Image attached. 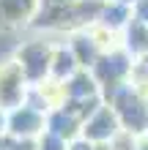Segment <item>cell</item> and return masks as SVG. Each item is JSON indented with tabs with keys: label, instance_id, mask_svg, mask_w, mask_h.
<instances>
[{
	"label": "cell",
	"instance_id": "7c38bea8",
	"mask_svg": "<svg viewBox=\"0 0 148 150\" xmlns=\"http://www.w3.org/2000/svg\"><path fill=\"white\" fill-rule=\"evenodd\" d=\"M121 49L132 60H140L143 55H148V25L129 22L126 30L121 33Z\"/></svg>",
	"mask_w": 148,
	"mask_h": 150
},
{
	"label": "cell",
	"instance_id": "30bf717a",
	"mask_svg": "<svg viewBox=\"0 0 148 150\" xmlns=\"http://www.w3.org/2000/svg\"><path fill=\"white\" fill-rule=\"evenodd\" d=\"M129 22H132V6L121 3V0H107V3H102L96 28H102V30H107V33L121 38V33L126 30Z\"/></svg>",
	"mask_w": 148,
	"mask_h": 150
},
{
	"label": "cell",
	"instance_id": "8fae6325",
	"mask_svg": "<svg viewBox=\"0 0 148 150\" xmlns=\"http://www.w3.org/2000/svg\"><path fill=\"white\" fill-rule=\"evenodd\" d=\"M102 98V90L91 71H77L71 79L63 82V101H96Z\"/></svg>",
	"mask_w": 148,
	"mask_h": 150
},
{
	"label": "cell",
	"instance_id": "7402d4cb",
	"mask_svg": "<svg viewBox=\"0 0 148 150\" xmlns=\"http://www.w3.org/2000/svg\"><path fill=\"white\" fill-rule=\"evenodd\" d=\"M137 63H140V66H143V68H145V71H148V55H143V57H140V60H137Z\"/></svg>",
	"mask_w": 148,
	"mask_h": 150
},
{
	"label": "cell",
	"instance_id": "7a4b0ae2",
	"mask_svg": "<svg viewBox=\"0 0 148 150\" xmlns=\"http://www.w3.org/2000/svg\"><path fill=\"white\" fill-rule=\"evenodd\" d=\"M102 101L115 112L121 131H126L132 137H145L148 134V98L140 96L129 82L102 93Z\"/></svg>",
	"mask_w": 148,
	"mask_h": 150
},
{
	"label": "cell",
	"instance_id": "52a82bcc",
	"mask_svg": "<svg viewBox=\"0 0 148 150\" xmlns=\"http://www.w3.org/2000/svg\"><path fill=\"white\" fill-rule=\"evenodd\" d=\"M41 0H0V33L28 30Z\"/></svg>",
	"mask_w": 148,
	"mask_h": 150
},
{
	"label": "cell",
	"instance_id": "cb8c5ba5",
	"mask_svg": "<svg viewBox=\"0 0 148 150\" xmlns=\"http://www.w3.org/2000/svg\"><path fill=\"white\" fill-rule=\"evenodd\" d=\"M96 150H107V145H99V147H96Z\"/></svg>",
	"mask_w": 148,
	"mask_h": 150
},
{
	"label": "cell",
	"instance_id": "9c48e42d",
	"mask_svg": "<svg viewBox=\"0 0 148 150\" xmlns=\"http://www.w3.org/2000/svg\"><path fill=\"white\" fill-rule=\"evenodd\" d=\"M44 131L60 137L63 142H74V139H80L82 120L77 117L71 109H66L63 104H60V107H55V109L47 112V126H44Z\"/></svg>",
	"mask_w": 148,
	"mask_h": 150
},
{
	"label": "cell",
	"instance_id": "6da1fadb",
	"mask_svg": "<svg viewBox=\"0 0 148 150\" xmlns=\"http://www.w3.org/2000/svg\"><path fill=\"white\" fill-rule=\"evenodd\" d=\"M63 38H52V36H41V33H30L25 41H19L11 49V57L19 71L25 76V82L30 87L41 85L44 79H49V68H52V52H55V44Z\"/></svg>",
	"mask_w": 148,
	"mask_h": 150
},
{
	"label": "cell",
	"instance_id": "3957f363",
	"mask_svg": "<svg viewBox=\"0 0 148 150\" xmlns=\"http://www.w3.org/2000/svg\"><path fill=\"white\" fill-rule=\"evenodd\" d=\"M132 66H134V60L121 47H115V49H107V52L99 55V60L91 66V76L96 79L99 90L107 93V90H112V87H121V85L129 82Z\"/></svg>",
	"mask_w": 148,
	"mask_h": 150
},
{
	"label": "cell",
	"instance_id": "603a6c76",
	"mask_svg": "<svg viewBox=\"0 0 148 150\" xmlns=\"http://www.w3.org/2000/svg\"><path fill=\"white\" fill-rule=\"evenodd\" d=\"M121 3H126V6H132V3H137V0H121Z\"/></svg>",
	"mask_w": 148,
	"mask_h": 150
},
{
	"label": "cell",
	"instance_id": "9a60e30c",
	"mask_svg": "<svg viewBox=\"0 0 148 150\" xmlns=\"http://www.w3.org/2000/svg\"><path fill=\"white\" fill-rule=\"evenodd\" d=\"M137 139H140V137H132V134H126V131H118V134L110 139L107 150H134Z\"/></svg>",
	"mask_w": 148,
	"mask_h": 150
},
{
	"label": "cell",
	"instance_id": "277c9868",
	"mask_svg": "<svg viewBox=\"0 0 148 150\" xmlns=\"http://www.w3.org/2000/svg\"><path fill=\"white\" fill-rule=\"evenodd\" d=\"M44 126H47V115L36 107H30L28 101L11 109L6 120V131L16 139H25V142H36L44 134Z\"/></svg>",
	"mask_w": 148,
	"mask_h": 150
},
{
	"label": "cell",
	"instance_id": "4fadbf2b",
	"mask_svg": "<svg viewBox=\"0 0 148 150\" xmlns=\"http://www.w3.org/2000/svg\"><path fill=\"white\" fill-rule=\"evenodd\" d=\"M77 71H82L80 66H77L74 55L69 52L66 47V38L55 44V52H52V68H49V79H55V82H66V79H71Z\"/></svg>",
	"mask_w": 148,
	"mask_h": 150
},
{
	"label": "cell",
	"instance_id": "d4e9b609",
	"mask_svg": "<svg viewBox=\"0 0 148 150\" xmlns=\"http://www.w3.org/2000/svg\"><path fill=\"white\" fill-rule=\"evenodd\" d=\"M99 3H107V0H99Z\"/></svg>",
	"mask_w": 148,
	"mask_h": 150
},
{
	"label": "cell",
	"instance_id": "ffe728a7",
	"mask_svg": "<svg viewBox=\"0 0 148 150\" xmlns=\"http://www.w3.org/2000/svg\"><path fill=\"white\" fill-rule=\"evenodd\" d=\"M6 120H8V112L0 107V134H6Z\"/></svg>",
	"mask_w": 148,
	"mask_h": 150
},
{
	"label": "cell",
	"instance_id": "8992f818",
	"mask_svg": "<svg viewBox=\"0 0 148 150\" xmlns=\"http://www.w3.org/2000/svg\"><path fill=\"white\" fill-rule=\"evenodd\" d=\"M121 131L118 126V117H115V112H112L107 104H99L96 109H93L88 117H85L82 123V131H80V137L85 139V142H91V145H110V139L115 137Z\"/></svg>",
	"mask_w": 148,
	"mask_h": 150
},
{
	"label": "cell",
	"instance_id": "2e32d148",
	"mask_svg": "<svg viewBox=\"0 0 148 150\" xmlns=\"http://www.w3.org/2000/svg\"><path fill=\"white\" fill-rule=\"evenodd\" d=\"M0 150H33V142H25V139H16L6 131L0 134Z\"/></svg>",
	"mask_w": 148,
	"mask_h": 150
},
{
	"label": "cell",
	"instance_id": "484cf974",
	"mask_svg": "<svg viewBox=\"0 0 148 150\" xmlns=\"http://www.w3.org/2000/svg\"><path fill=\"white\" fill-rule=\"evenodd\" d=\"M145 137H148V134H145Z\"/></svg>",
	"mask_w": 148,
	"mask_h": 150
},
{
	"label": "cell",
	"instance_id": "ba28073f",
	"mask_svg": "<svg viewBox=\"0 0 148 150\" xmlns=\"http://www.w3.org/2000/svg\"><path fill=\"white\" fill-rule=\"evenodd\" d=\"M66 47H69V52L74 55L77 66H80L82 71H91V66L96 63L99 55L104 52V47H102L99 36L93 33V28L80 30V33H71V36L66 38Z\"/></svg>",
	"mask_w": 148,
	"mask_h": 150
},
{
	"label": "cell",
	"instance_id": "ac0fdd59",
	"mask_svg": "<svg viewBox=\"0 0 148 150\" xmlns=\"http://www.w3.org/2000/svg\"><path fill=\"white\" fill-rule=\"evenodd\" d=\"M66 150H96V145L85 142V139L80 137V139H74V142H69V147H66Z\"/></svg>",
	"mask_w": 148,
	"mask_h": 150
},
{
	"label": "cell",
	"instance_id": "d6986e66",
	"mask_svg": "<svg viewBox=\"0 0 148 150\" xmlns=\"http://www.w3.org/2000/svg\"><path fill=\"white\" fill-rule=\"evenodd\" d=\"M69 3H77V0H41V6H69Z\"/></svg>",
	"mask_w": 148,
	"mask_h": 150
},
{
	"label": "cell",
	"instance_id": "44dd1931",
	"mask_svg": "<svg viewBox=\"0 0 148 150\" xmlns=\"http://www.w3.org/2000/svg\"><path fill=\"white\" fill-rule=\"evenodd\" d=\"M134 150H148V137H140V139H137Z\"/></svg>",
	"mask_w": 148,
	"mask_h": 150
},
{
	"label": "cell",
	"instance_id": "e0dca14e",
	"mask_svg": "<svg viewBox=\"0 0 148 150\" xmlns=\"http://www.w3.org/2000/svg\"><path fill=\"white\" fill-rule=\"evenodd\" d=\"M132 22L148 25V0H137V3H132Z\"/></svg>",
	"mask_w": 148,
	"mask_h": 150
},
{
	"label": "cell",
	"instance_id": "5b68a950",
	"mask_svg": "<svg viewBox=\"0 0 148 150\" xmlns=\"http://www.w3.org/2000/svg\"><path fill=\"white\" fill-rule=\"evenodd\" d=\"M28 90H30V85L25 82L19 66L11 57H3L0 60V107L6 112L16 109L19 104L28 101Z\"/></svg>",
	"mask_w": 148,
	"mask_h": 150
},
{
	"label": "cell",
	"instance_id": "5bb4252c",
	"mask_svg": "<svg viewBox=\"0 0 148 150\" xmlns=\"http://www.w3.org/2000/svg\"><path fill=\"white\" fill-rule=\"evenodd\" d=\"M66 147H69V142H63L60 137L49 134V131H44V134L33 142V150H66Z\"/></svg>",
	"mask_w": 148,
	"mask_h": 150
}]
</instances>
